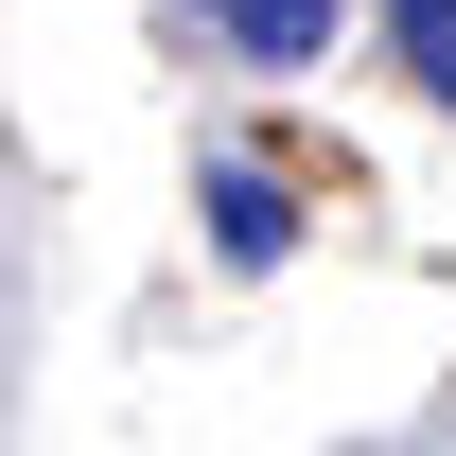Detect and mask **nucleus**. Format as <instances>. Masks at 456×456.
<instances>
[{
  "label": "nucleus",
  "mask_w": 456,
  "mask_h": 456,
  "mask_svg": "<svg viewBox=\"0 0 456 456\" xmlns=\"http://www.w3.org/2000/svg\"><path fill=\"white\" fill-rule=\"evenodd\" d=\"M175 18H193L211 53H246V70H316L351 36V0H175Z\"/></svg>",
  "instance_id": "1"
},
{
  "label": "nucleus",
  "mask_w": 456,
  "mask_h": 456,
  "mask_svg": "<svg viewBox=\"0 0 456 456\" xmlns=\"http://www.w3.org/2000/svg\"><path fill=\"white\" fill-rule=\"evenodd\" d=\"M281 246H298V193H281L264 159H211V264H228V281H264Z\"/></svg>",
  "instance_id": "2"
},
{
  "label": "nucleus",
  "mask_w": 456,
  "mask_h": 456,
  "mask_svg": "<svg viewBox=\"0 0 456 456\" xmlns=\"http://www.w3.org/2000/svg\"><path fill=\"white\" fill-rule=\"evenodd\" d=\"M387 53H403V70L456 106V0H387Z\"/></svg>",
  "instance_id": "3"
}]
</instances>
